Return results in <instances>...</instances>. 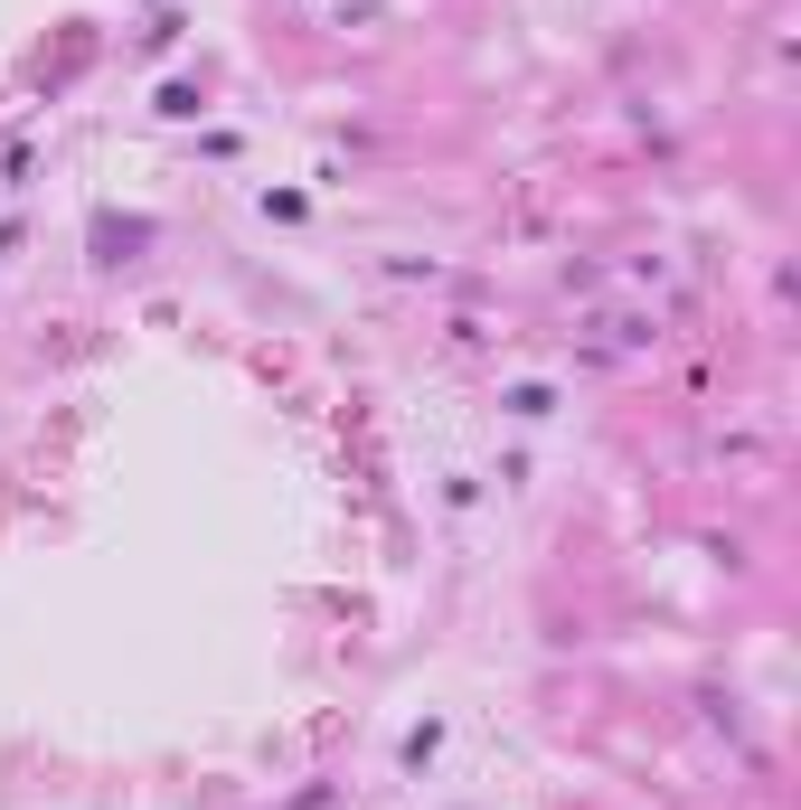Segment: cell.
<instances>
[]
</instances>
